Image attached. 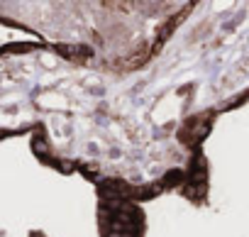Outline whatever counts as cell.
<instances>
[{"label": "cell", "instance_id": "obj_1", "mask_svg": "<svg viewBox=\"0 0 249 237\" xmlns=\"http://www.w3.org/2000/svg\"><path fill=\"white\" fill-rule=\"evenodd\" d=\"M249 100V3H198L142 69L110 73L44 42L0 47V142L30 135L42 166L78 174L95 203L178 193L208 203L203 149Z\"/></svg>", "mask_w": 249, "mask_h": 237}, {"label": "cell", "instance_id": "obj_2", "mask_svg": "<svg viewBox=\"0 0 249 237\" xmlns=\"http://www.w3.org/2000/svg\"><path fill=\"white\" fill-rule=\"evenodd\" d=\"M196 3H22L0 0V25L30 32L78 64L127 73L147 66Z\"/></svg>", "mask_w": 249, "mask_h": 237}, {"label": "cell", "instance_id": "obj_3", "mask_svg": "<svg viewBox=\"0 0 249 237\" xmlns=\"http://www.w3.org/2000/svg\"><path fill=\"white\" fill-rule=\"evenodd\" d=\"M98 237H144L147 213L137 203H95Z\"/></svg>", "mask_w": 249, "mask_h": 237}, {"label": "cell", "instance_id": "obj_4", "mask_svg": "<svg viewBox=\"0 0 249 237\" xmlns=\"http://www.w3.org/2000/svg\"><path fill=\"white\" fill-rule=\"evenodd\" d=\"M27 237H47V235H44L42 230H30V232H27Z\"/></svg>", "mask_w": 249, "mask_h": 237}]
</instances>
